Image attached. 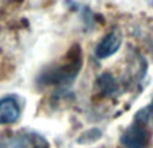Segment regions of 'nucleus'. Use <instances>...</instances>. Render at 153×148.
<instances>
[{
	"mask_svg": "<svg viewBox=\"0 0 153 148\" xmlns=\"http://www.w3.org/2000/svg\"><path fill=\"white\" fill-rule=\"evenodd\" d=\"M0 148H47V143L40 136L26 133L5 139L0 143Z\"/></svg>",
	"mask_w": 153,
	"mask_h": 148,
	"instance_id": "obj_3",
	"label": "nucleus"
},
{
	"mask_svg": "<svg viewBox=\"0 0 153 148\" xmlns=\"http://www.w3.org/2000/svg\"><path fill=\"white\" fill-rule=\"evenodd\" d=\"M121 143L126 148H146L149 144V133L143 125H132L124 132Z\"/></svg>",
	"mask_w": 153,
	"mask_h": 148,
	"instance_id": "obj_2",
	"label": "nucleus"
},
{
	"mask_svg": "<svg viewBox=\"0 0 153 148\" xmlns=\"http://www.w3.org/2000/svg\"><path fill=\"white\" fill-rule=\"evenodd\" d=\"M82 58H81V50L76 45L71 49V51L67 55V61L65 65H62L59 69L50 72L47 74V78L51 84H59V82L71 81L78 74V70L81 69Z\"/></svg>",
	"mask_w": 153,
	"mask_h": 148,
	"instance_id": "obj_1",
	"label": "nucleus"
},
{
	"mask_svg": "<svg viewBox=\"0 0 153 148\" xmlns=\"http://www.w3.org/2000/svg\"><path fill=\"white\" fill-rule=\"evenodd\" d=\"M151 116H152V119H153V102H152V106H151Z\"/></svg>",
	"mask_w": 153,
	"mask_h": 148,
	"instance_id": "obj_7",
	"label": "nucleus"
},
{
	"mask_svg": "<svg viewBox=\"0 0 153 148\" xmlns=\"http://www.w3.org/2000/svg\"><path fill=\"white\" fill-rule=\"evenodd\" d=\"M20 117V108L15 98L5 97L0 100V124H12Z\"/></svg>",
	"mask_w": 153,
	"mask_h": 148,
	"instance_id": "obj_4",
	"label": "nucleus"
},
{
	"mask_svg": "<svg viewBox=\"0 0 153 148\" xmlns=\"http://www.w3.org/2000/svg\"><path fill=\"white\" fill-rule=\"evenodd\" d=\"M98 82H100V89L103 94L109 96L113 92H116V81L113 79V77L110 74H103Z\"/></svg>",
	"mask_w": 153,
	"mask_h": 148,
	"instance_id": "obj_6",
	"label": "nucleus"
},
{
	"mask_svg": "<svg viewBox=\"0 0 153 148\" xmlns=\"http://www.w3.org/2000/svg\"><path fill=\"white\" fill-rule=\"evenodd\" d=\"M120 46H121V38H120V35L116 34V32H111V34L106 35V37L101 40V43L97 46L95 54H97V57L101 59L108 58V57L113 55V54L118 50Z\"/></svg>",
	"mask_w": 153,
	"mask_h": 148,
	"instance_id": "obj_5",
	"label": "nucleus"
}]
</instances>
